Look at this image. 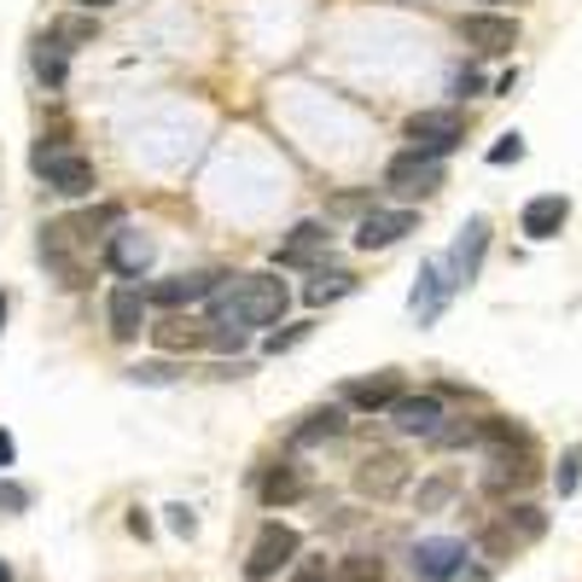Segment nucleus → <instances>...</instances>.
Segmentation results:
<instances>
[{
    "label": "nucleus",
    "instance_id": "f257e3e1",
    "mask_svg": "<svg viewBox=\"0 0 582 582\" xmlns=\"http://www.w3.org/2000/svg\"><path fill=\"white\" fill-rule=\"evenodd\" d=\"M291 291L280 274H234L222 280V291L211 298V326H280L285 321Z\"/></svg>",
    "mask_w": 582,
    "mask_h": 582
},
{
    "label": "nucleus",
    "instance_id": "f03ea898",
    "mask_svg": "<svg viewBox=\"0 0 582 582\" xmlns=\"http://www.w3.org/2000/svg\"><path fill=\"white\" fill-rule=\"evenodd\" d=\"M548 536V513L542 507H530V502H513V507H502L484 525V536H477V548H484V559H518L525 548H536Z\"/></svg>",
    "mask_w": 582,
    "mask_h": 582
},
{
    "label": "nucleus",
    "instance_id": "7ed1b4c3",
    "mask_svg": "<svg viewBox=\"0 0 582 582\" xmlns=\"http://www.w3.org/2000/svg\"><path fill=\"white\" fill-rule=\"evenodd\" d=\"M402 134H408V146H413V152H425V158H449L454 146L466 140V111H454V106L413 111Z\"/></svg>",
    "mask_w": 582,
    "mask_h": 582
},
{
    "label": "nucleus",
    "instance_id": "20e7f679",
    "mask_svg": "<svg viewBox=\"0 0 582 582\" xmlns=\"http://www.w3.org/2000/svg\"><path fill=\"white\" fill-rule=\"evenodd\" d=\"M298 553H303V536L274 518V525H262V530H257L251 553H245V582H274Z\"/></svg>",
    "mask_w": 582,
    "mask_h": 582
},
{
    "label": "nucleus",
    "instance_id": "39448f33",
    "mask_svg": "<svg viewBox=\"0 0 582 582\" xmlns=\"http://www.w3.org/2000/svg\"><path fill=\"white\" fill-rule=\"evenodd\" d=\"M443 181H449L443 158H425V152H413V146L385 163V186L397 198H431V193H443Z\"/></svg>",
    "mask_w": 582,
    "mask_h": 582
},
{
    "label": "nucleus",
    "instance_id": "423d86ee",
    "mask_svg": "<svg viewBox=\"0 0 582 582\" xmlns=\"http://www.w3.org/2000/svg\"><path fill=\"white\" fill-rule=\"evenodd\" d=\"M82 251H88V245H82V234L71 227V216L41 227V262L58 274V285H71V291L88 285V262H82Z\"/></svg>",
    "mask_w": 582,
    "mask_h": 582
},
{
    "label": "nucleus",
    "instance_id": "0eeeda50",
    "mask_svg": "<svg viewBox=\"0 0 582 582\" xmlns=\"http://www.w3.org/2000/svg\"><path fill=\"white\" fill-rule=\"evenodd\" d=\"M408 571L413 582H454L466 571V542L461 536H420L408 548Z\"/></svg>",
    "mask_w": 582,
    "mask_h": 582
},
{
    "label": "nucleus",
    "instance_id": "6e6552de",
    "mask_svg": "<svg viewBox=\"0 0 582 582\" xmlns=\"http://www.w3.org/2000/svg\"><path fill=\"white\" fill-rule=\"evenodd\" d=\"M454 35H461L472 53L502 58V53L518 47V18H507V12H461L454 18Z\"/></svg>",
    "mask_w": 582,
    "mask_h": 582
},
{
    "label": "nucleus",
    "instance_id": "1a4fd4ad",
    "mask_svg": "<svg viewBox=\"0 0 582 582\" xmlns=\"http://www.w3.org/2000/svg\"><path fill=\"white\" fill-rule=\"evenodd\" d=\"M402 489H408V454H397V449L362 454L356 495H367V502H390V495H402Z\"/></svg>",
    "mask_w": 582,
    "mask_h": 582
},
{
    "label": "nucleus",
    "instance_id": "9d476101",
    "mask_svg": "<svg viewBox=\"0 0 582 582\" xmlns=\"http://www.w3.org/2000/svg\"><path fill=\"white\" fill-rule=\"evenodd\" d=\"M227 274H216V268H198V274H170V280H152L146 285V298H152V309H193V303H211L222 291Z\"/></svg>",
    "mask_w": 582,
    "mask_h": 582
},
{
    "label": "nucleus",
    "instance_id": "9b49d317",
    "mask_svg": "<svg viewBox=\"0 0 582 582\" xmlns=\"http://www.w3.org/2000/svg\"><path fill=\"white\" fill-rule=\"evenodd\" d=\"M35 175L47 181L58 198H88L94 186H99V175H94V158H82L76 146H71V152H58V158H47V163H35Z\"/></svg>",
    "mask_w": 582,
    "mask_h": 582
},
{
    "label": "nucleus",
    "instance_id": "f8f14e48",
    "mask_svg": "<svg viewBox=\"0 0 582 582\" xmlns=\"http://www.w3.org/2000/svg\"><path fill=\"white\" fill-rule=\"evenodd\" d=\"M106 321H111L117 344H134L140 332L152 326V298H146V285H117L106 298Z\"/></svg>",
    "mask_w": 582,
    "mask_h": 582
},
{
    "label": "nucleus",
    "instance_id": "ddd939ff",
    "mask_svg": "<svg viewBox=\"0 0 582 582\" xmlns=\"http://www.w3.org/2000/svg\"><path fill=\"white\" fill-rule=\"evenodd\" d=\"M385 413H390V425H397L402 436H425V443H431V436L443 431V420H449L443 397H431V390H420V397H408V390H402V397L390 402Z\"/></svg>",
    "mask_w": 582,
    "mask_h": 582
},
{
    "label": "nucleus",
    "instance_id": "4468645a",
    "mask_svg": "<svg viewBox=\"0 0 582 582\" xmlns=\"http://www.w3.org/2000/svg\"><path fill=\"white\" fill-rule=\"evenodd\" d=\"M152 257H158V245H152V234H140V227H117L106 239V268L122 280H140L146 268H152Z\"/></svg>",
    "mask_w": 582,
    "mask_h": 582
},
{
    "label": "nucleus",
    "instance_id": "2eb2a0df",
    "mask_svg": "<svg viewBox=\"0 0 582 582\" xmlns=\"http://www.w3.org/2000/svg\"><path fill=\"white\" fill-rule=\"evenodd\" d=\"M413 227H420L413 211H379V204H373V211L356 222V245L362 251H390V245H402Z\"/></svg>",
    "mask_w": 582,
    "mask_h": 582
},
{
    "label": "nucleus",
    "instance_id": "dca6fc26",
    "mask_svg": "<svg viewBox=\"0 0 582 582\" xmlns=\"http://www.w3.org/2000/svg\"><path fill=\"white\" fill-rule=\"evenodd\" d=\"M397 397H402V373L397 367L367 373V379H349L344 385V408H356V413H385Z\"/></svg>",
    "mask_w": 582,
    "mask_h": 582
},
{
    "label": "nucleus",
    "instance_id": "f3484780",
    "mask_svg": "<svg viewBox=\"0 0 582 582\" xmlns=\"http://www.w3.org/2000/svg\"><path fill=\"white\" fill-rule=\"evenodd\" d=\"M484 251H489V222H484V216H472V222H466V234L454 239L449 262H443V268H449V280H454V291L477 280V262H484Z\"/></svg>",
    "mask_w": 582,
    "mask_h": 582
},
{
    "label": "nucleus",
    "instance_id": "a211bd4d",
    "mask_svg": "<svg viewBox=\"0 0 582 582\" xmlns=\"http://www.w3.org/2000/svg\"><path fill=\"white\" fill-rule=\"evenodd\" d=\"M449 298H454L449 268H443V262H425V268H420V285H413V298H408V315L420 321V326H431L436 315H443Z\"/></svg>",
    "mask_w": 582,
    "mask_h": 582
},
{
    "label": "nucleus",
    "instance_id": "6ab92c4d",
    "mask_svg": "<svg viewBox=\"0 0 582 582\" xmlns=\"http://www.w3.org/2000/svg\"><path fill=\"white\" fill-rule=\"evenodd\" d=\"M565 216H571V198H565V193H542V198H530V204H525L518 227H525L536 245H548L559 227H565Z\"/></svg>",
    "mask_w": 582,
    "mask_h": 582
},
{
    "label": "nucleus",
    "instance_id": "aec40b11",
    "mask_svg": "<svg viewBox=\"0 0 582 582\" xmlns=\"http://www.w3.org/2000/svg\"><path fill=\"white\" fill-rule=\"evenodd\" d=\"M326 245H332V227H326V222H298V227L285 234V245H280L274 262H280V268H309V262L326 251Z\"/></svg>",
    "mask_w": 582,
    "mask_h": 582
},
{
    "label": "nucleus",
    "instance_id": "412c9836",
    "mask_svg": "<svg viewBox=\"0 0 582 582\" xmlns=\"http://www.w3.org/2000/svg\"><path fill=\"white\" fill-rule=\"evenodd\" d=\"M344 402H326V408H315V413H303L298 425H291V449H321V443H332V436H344Z\"/></svg>",
    "mask_w": 582,
    "mask_h": 582
},
{
    "label": "nucleus",
    "instance_id": "4be33fe9",
    "mask_svg": "<svg viewBox=\"0 0 582 582\" xmlns=\"http://www.w3.org/2000/svg\"><path fill=\"white\" fill-rule=\"evenodd\" d=\"M158 338V349H170V356H181V349H204L211 344V326H198V321H181L175 309H170V321H158V326H146Z\"/></svg>",
    "mask_w": 582,
    "mask_h": 582
},
{
    "label": "nucleus",
    "instance_id": "5701e85b",
    "mask_svg": "<svg viewBox=\"0 0 582 582\" xmlns=\"http://www.w3.org/2000/svg\"><path fill=\"white\" fill-rule=\"evenodd\" d=\"M30 65H35V76L47 82V88H65V76H71V47H65V41H53L47 30H41V35H35Z\"/></svg>",
    "mask_w": 582,
    "mask_h": 582
},
{
    "label": "nucleus",
    "instance_id": "b1692460",
    "mask_svg": "<svg viewBox=\"0 0 582 582\" xmlns=\"http://www.w3.org/2000/svg\"><path fill=\"white\" fill-rule=\"evenodd\" d=\"M257 495H262V507H291V502L303 495V472L291 466V461L268 466V472H262V484H257Z\"/></svg>",
    "mask_w": 582,
    "mask_h": 582
},
{
    "label": "nucleus",
    "instance_id": "393cba45",
    "mask_svg": "<svg viewBox=\"0 0 582 582\" xmlns=\"http://www.w3.org/2000/svg\"><path fill=\"white\" fill-rule=\"evenodd\" d=\"M71 227L82 234V245H94V239L106 245L117 227H122V204H88V211H76V216H71Z\"/></svg>",
    "mask_w": 582,
    "mask_h": 582
},
{
    "label": "nucleus",
    "instance_id": "a878e982",
    "mask_svg": "<svg viewBox=\"0 0 582 582\" xmlns=\"http://www.w3.org/2000/svg\"><path fill=\"white\" fill-rule=\"evenodd\" d=\"M349 291H356V274H344V268H321V274L303 285V298L321 309V303H338V298H349Z\"/></svg>",
    "mask_w": 582,
    "mask_h": 582
},
{
    "label": "nucleus",
    "instance_id": "bb28decb",
    "mask_svg": "<svg viewBox=\"0 0 582 582\" xmlns=\"http://www.w3.org/2000/svg\"><path fill=\"white\" fill-rule=\"evenodd\" d=\"M53 41H65V47H88V41L99 35V18L94 12H65V18H53L47 24Z\"/></svg>",
    "mask_w": 582,
    "mask_h": 582
},
{
    "label": "nucleus",
    "instance_id": "cd10ccee",
    "mask_svg": "<svg viewBox=\"0 0 582 582\" xmlns=\"http://www.w3.org/2000/svg\"><path fill=\"white\" fill-rule=\"evenodd\" d=\"M338 582H385V565H379L373 553H344Z\"/></svg>",
    "mask_w": 582,
    "mask_h": 582
},
{
    "label": "nucleus",
    "instance_id": "c85d7f7f",
    "mask_svg": "<svg viewBox=\"0 0 582 582\" xmlns=\"http://www.w3.org/2000/svg\"><path fill=\"white\" fill-rule=\"evenodd\" d=\"M431 443L436 449H472L477 443V420H466V413H461V420H443V431H436Z\"/></svg>",
    "mask_w": 582,
    "mask_h": 582
},
{
    "label": "nucleus",
    "instance_id": "c756f323",
    "mask_svg": "<svg viewBox=\"0 0 582 582\" xmlns=\"http://www.w3.org/2000/svg\"><path fill=\"white\" fill-rule=\"evenodd\" d=\"M309 332H315V321H291V326H274V332H268V356H285V349H298L303 338H309Z\"/></svg>",
    "mask_w": 582,
    "mask_h": 582
},
{
    "label": "nucleus",
    "instance_id": "7c9ffc66",
    "mask_svg": "<svg viewBox=\"0 0 582 582\" xmlns=\"http://www.w3.org/2000/svg\"><path fill=\"white\" fill-rule=\"evenodd\" d=\"M443 502H454V477H425L420 495H413V507H420V513H436Z\"/></svg>",
    "mask_w": 582,
    "mask_h": 582
},
{
    "label": "nucleus",
    "instance_id": "2f4dec72",
    "mask_svg": "<svg viewBox=\"0 0 582 582\" xmlns=\"http://www.w3.org/2000/svg\"><path fill=\"white\" fill-rule=\"evenodd\" d=\"M576 484H582V449H565V454H559V472H553V489L576 495Z\"/></svg>",
    "mask_w": 582,
    "mask_h": 582
},
{
    "label": "nucleus",
    "instance_id": "473e14b6",
    "mask_svg": "<svg viewBox=\"0 0 582 582\" xmlns=\"http://www.w3.org/2000/svg\"><path fill=\"white\" fill-rule=\"evenodd\" d=\"M129 379H134V385H175L181 367H175V362H140V367H129Z\"/></svg>",
    "mask_w": 582,
    "mask_h": 582
},
{
    "label": "nucleus",
    "instance_id": "72a5a7b5",
    "mask_svg": "<svg viewBox=\"0 0 582 582\" xmlns=\"http://www.w3.org/2000/svg\"><path fill=\"white\" fill-rule=\"evenodd\" d=\"M18 513H30V489L12 484V477H0V518H18Z\"/></svg>",
    "mask_w": 582,
    "mask_h": 582
},
{
    "label": "nucleus",
    "instance_id": "f704fd0d",
    "mask_svg": "<svg viewBox=\"0 0 582 582\" xmlns=\"http://www.w3.org/2000/svg\"><path fill=\"white\" fill-rule=\"evenodd\" d=\"M518 158H525V134H502L489 146V163H518Z\"/></svg>",
    "mask_w": 582,
    "mask_h": 582
},
{
    "label": "nucleus",
    "instance_id": "c9c22d12",
    "mask_svg": "<svg viewBox=\"0 0 582 582\" xmlns=\"http://www.w3.org/2000/svg\"><path fill=\"white\" fill-rule=\"evenodd\" d=\"M245 338H251L245 326H211V349H234V356H239Z\"/></svg>",
    "mask_w": 582,
    "mask_h": 582
},
{
    "label": "nucleus",
    "instance_id": "e433bc0d",
    "mask_svg": "<svg viewBox=\"0 0 582 582\" xmlns=\"http://www.w3.org/2000/svg\"><path fill=\"white\" fill-rule=\"evenodd\" d=\"M291 582H338V571H326V559H303V565L291 571Z\"/></svg>",
    "mask_w": 582,
    "mask_h": 582
},
{
    "label": "nucleus",
    "instance_id": "4c0bfd02",
    "mask_svg": "<svg viewBox=\"0 0 582 582\" xmlns=\"http://www.w3.org/2000/svg\"><path fill=\"white\" fill-rule=\"evenodd\" d=\"M449 88L461 94V99H466V94H484V76H477L472 65H461V71H454V82H449Z\"/></svg>",
    "mask_w": 582,
    "mask_h": 582
},
{
    "label": "nucleus",
    "instance_id": "58836bf2",
    "mask_svg": "<svg viewBox=\"0 0 582 582\" xmlns=\"http://www.w3.org/2000/svg\"><path fill=\"white\" fill-rule=\"evenodd\" d=\"M163 513H170V530H175V536H193V530H198V513H193V507H163Z\"/></svg>",
    "mask_w": 582,
    "mask_h": 582
},
{
    "label": "nucleus",
    "instance_id": "ea45409f",
    "mask_svg": "<svg viewBox=\"0 0 582 582\" xmlns=\"http://www.w3.org/2000/svg\"><path fill=\"white\" fill-rule=\"evenodd\" d=\"M12 454H18V443H12L7 431H0V466H12Z\"/></svg>",
    "mask_w": 582,
    "mask_h": 582
},
{
    "label": "nucleus",
    "instance_id": "a19ab883",
    "mask_svg": "<svg viewBox=\"0 0 582 582\" xmlns=\"http://www.w3.org/2000/svg\"><path fill=\"white\" fill-rule=\"evenodd\" d=\"M71 7H82V12H99V7H117V0H71Z\"/></svg>",
    "mask_w": 582,
    "mask_h": 582
},
{
    "label": "nucleus",
    "instance_id": "79ce46f5",
    "mask_svg": "<svg viewBox=\"0 0 582 582\" xmlns=\"http://www.w3.org/2000/svg\"><path fill=\"white\" fill-rule=\"evenodd\" d=\"M0 582H12V565H0Z\"/></svg>",
    "mask_w": 582,
    "mask_h": 582
},
{
    "label": "nucleus",
    "instance_id": "37998d69",
    "mask_svg": "<svg viewBox=\"0 0 582 582\" xmlns=\"http://www.w3.org/2000/svg\"><path fill=\"white\" fill-rule=\"evenodd\" d=\"M0 321H7V298H0Z\"/></svg>",
    "mask_w": 582,
    "mask_h": 582
},
{
    "label": "nucleus",
    "instance_id": "c03bdc74",
    "mask_svg": "<svg viewBox=\"0 0 582 582\" xmlns=\"http://www.w3.org/2000/svg\"><path fill=\"white\" fill-rule=\"evenodd\" d=\"M489 7H502V0H489Z\"/></svg>",
    "mask_w": 582,
    "mask_h": 582
}]
</instances>
